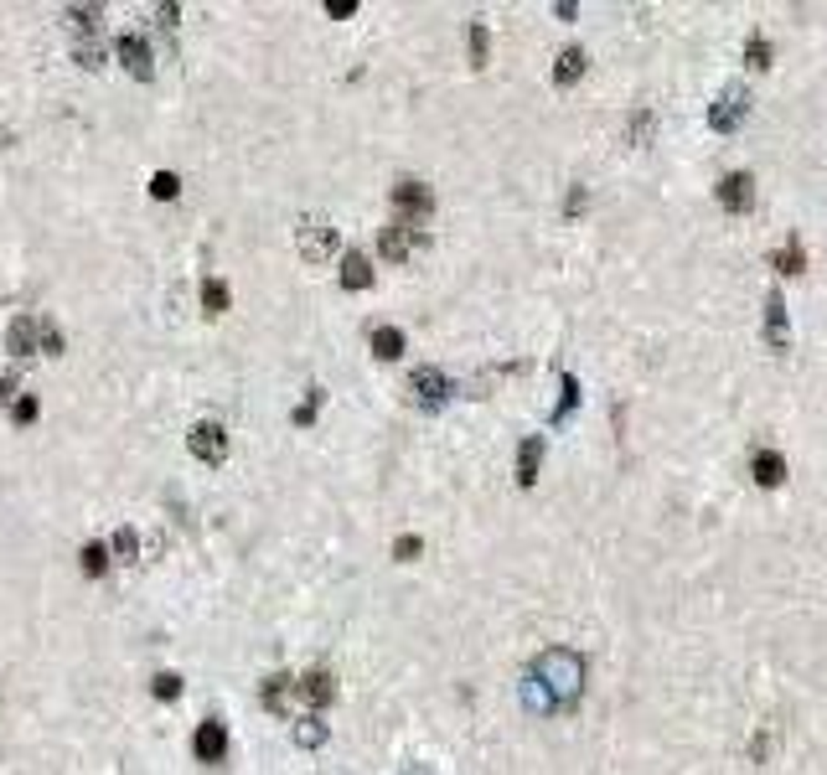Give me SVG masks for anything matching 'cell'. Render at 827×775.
Listing matches in <instances>:
<instances>
[{
	"label": "cell",
	"instance_id": "cell-1",
	"mask_svg": "<svg viewBox=\"0 0 827 775\" xmlns=\"http://www.w3.org/2000/svg\"><path fill=\"white\" fill-rule=\"evenodd\" d=\"M533 678L543 682V693L554 698V709H564V703H574L579 688H585V657L569 647H548L538 662H533Z\"/></svg>",
	"mask_w": 827,
	"mask_h": 775
},
{
	"label": "cell",
	"instance_id": "cell-2",
	"mask_svg": "<svg viewBox=\"0 0 827 775\" xmlns=\"http://www.w3.org/2000/svg\"><path fill=\"white\" fill-rule=\"evenodd\" d=\"M393 212H398V222H409V228H424L430 222V212H434V191L424 187V181H398L393 187Z\"/></svg>",
	"mask_w": 827,
	"mask_h": 775
},
{
	"label": "cell",
	"instance_id": "cell-3",
	"mask_svg": "<svg viewBox=\"0 0 827 775\" xmlns=\"http://www.w3.org/2000/svg\"><path fill=\"white\" fill-rule=\"evenodd\" d=\"M295 249H301L305 264H321L336 253V228L326 218H301L295 222Z\"/></svg>",
	"mask_w": 827,
	"mask_h": 775
},
{
	"label": "cell",
	"instance_id": "cell-4",
	"mask_svg": "<svg viewBox=\"0 0 827 775\" xmlns=\"http://www.w3.org/2000/svg\"><path fill=\"white\" fill-rule=\"evenodd\" d=\"M424 243H430V228H409V222H388L378 233V253L388 264H409V253L424 249Z\"/></svg>",
	"mask_w": 827,
	"mask_h": 775
},
{
	"label": "cell",
	"instance_id": "cell-5",
	"mask_svg": "<svg viewBox=\"0 0 827 775\" xmlns=\"http://www.w3.org/2000/svg\"><path fill=\"white\" fill-rule=\"evenodd\" d=\"M187 450L202 460V465H223V460H228V429L218 424V419H202V424H191Z\"/></svg>",
	"mask_w": 827,
	"mask_h": 775
},
{
	"label": "cell",
	"instance_id": "cell-6",
	"mask_svg": "<svg viewBox=\"0 0 827 775\" xmlns=\"http://www.w3.org/2000/svg\"><path fill=\"white\" fill-rule=\"evenodd\" d=\"M409 388H414V403H419V409H445V398L455 393V382H450L440 367H414Z\"/></svg>",
	"mask_w": 827,
	"mask_h": 775
},
{
	"label": "cell",
	"instance_id": "cell-7",
	"mask_svg": "<svg viewBox=\"0 0 827 775\" xmlns=\"http://www.w3.org/2000/svg\"><path fill=\"white\" fill-rule=\"evenodd\" d=\"M114 52H119V63L129 67V78H140V83H145L150 73H156V57H150V42H145L140 32H125Z\"/></svg>",
	"mask_w": 827,
	"mask_h": 775
},
{
	"label": "cell",
	"instance_id": "cell-8",
	"mask_svg": "<svg viewBox=\"0 0 827 775\" xmlns=\"http://www.w3.org/2000/svg\"><path fill=\"white\" fill-rule=\"evenodd\" d=\"M295 693H301L305 703H311V709H326V703L336 698V678L326 672V667H311V672H305V678L295 682Z\"/></svg>",
	"mask_w": 827,
	"mask_h": 775
},
{
	"label": "cell",
	"instance_id": "cell-9",
	"mask_svg": "<svg viewBox=\"0 0 827 775\" xmlns=\"http://www.w3.org/2000/svg\"><path fill=\"white\" fill-rule=\"evenodd\" d=\"M745 114H750V98L740 94V88H724V94H719V104L709 109V125H714V129H734Z\"/></svg>",
	"mask_w": 827,
	"mask_h": 775
},
{
	"label": "cell",
	"instance_id": "cell-10",
	"mask_svg": "<svg viewBox=\"0 0 827 775\" xmlns=\"http://www.w3.org/2000/svg\"><path fill=\"white\" fill-rule=\"evenodd\" d=\"M191 750H197V760H207V765H212V760H223L228 755V729L218 724V719H207V724L191 734Z\"/></svg>",
	"mask_w": 827,
	"mask_h": 775
},
{
	"label": "cell",
	"instance_id": "cell-11",
	"mask_svg": "<svg viewBox=\"0 0 827 775\" xmlns=\"http://www.w3.org/2000/svg\"><path fill=\"white\" fill-rule=\"evenodd\" d=\"M719 202L730 207V212H745L750 202H755V181H750V171H730L724 181H719Z\"/></svg>",
	"mask_w": 827,
	"mask_h": 775
},
{
	"label": "cell",
	"instance_id": "cell-12",
	"mask_svg": "<svg viewBox=\"0 0 827 775\" xmlns=\"http://www.w3.org/2000/svg\"><path fill=\"white\" fill-rule=\"evenodd\" d=\"M342 290H373V264L362 249L342 253Z\"/></svg>",
	"mask_w": 827,
	"mask_h": 775
},
{
	"label": "cell",
	"instance_id": "cell-13",
	"mask_svg": "<svg viewBox=\"0 0 827 775\" xmlns=\"http://www.w3.org/2000/svg\"><path fill=\"white\" fill-rule=\"evenodd\" d=\"M765 342H771L776 352H786V342H791V326H786V305H781V295L765 301Z\"/></svg>",
	"mask_w": 827,
	"mask_h": 775
},
{
	"label": "cell",
	"instance_id": "cell-14",
	"mask_svg": "<svg viewBox=\"0 0 827 775\" xmlns=\"http://www.w3.org/2000/svg\"><path fill=\"white\" fill-rule=\"evenodd\" d=\"M585 67H589L585 47H564V52H558V63H554V83H558V88H569V83L585 78Z\"/></svg>",
	"mask_w": 827,
	"mask_h": 775
},
{
	"label": "cell",
	"instance_id": "cell-15",
	"mask_svg": "<svg viewBox=\"0 0 827 775\" xmlns=\"http://www.w3.org/2000/svg\"><path fill=\"white\" fill-rule=\"evenodd\" d=\"M5 352H11V357H32V352H36V321L32 316L11 321V331H5Z\"/></svg>",
	"mask_w": 827,
	"mask_h": 775
},
{
	"label": "cell",
	"instance_id": "cell-16",
	"mask_svg": "<svg viewBox=\"0 0 827 775\" xmlns=\"http://www.w3.org/2000/svg\"><path fill=\"white\" fill-rule=\"evenodd\" d=\"M538 465H543V440L533 434V440H523V450H517V486H533V481H538Z\"/></svg>",
	"mask_w": 827,
	"mask_h": 775
},
{
	"label": "cell",
	"instance_id": "cell-17",
	"mask_svg": "<svg viewBox=\"0 0 827 775\" xmlns=\"http://www.w3.org/2000/svg\"><path fill=\"white\" fill-rule=\"evenodd\" d=\"M373 357H378V362H398V357H403V331H398V326H378V331H373Z\"/></svg>",
	"mask_w": 827,
	"mask_h": 775
},
{
	"label": "cell",
	"instance_id": "cell-18",
	"mask_svg": "<svg viewBox=\"0 0 827 775\" xmlns=\"http://www.w3.org/2000/svg\"><path fill=\"white\" fill-rule=\"evenodd\" d=\"M98 16H104V5H67V11H63V21L78 32V42L98 32Z\"/></svg>",
	"mask_w": 827,
	"mask_h": 775
},
{
	"label": "cell",
	"instance_id": "cell-19",
	"mask_svg": "<svg viewBox=\"0 0 827 775\" xmlns=\"http://www.w3.org/2000/svg\"><path fill=\"white\" fill-rule=\"evenodd\" d=\"M755 481H761V486H781V481H786V460H781L776 450H761V455H755Z\"/></svg>",
	"mask_w": 827,
	"mask_h": 775
},
{
	"label": "cell",
	"instance_id": "cell-20",
	"mask_svg": "<svg viewBox=\"0 0 827 775\" xmlns=\"http://www.w3.org/2000/svg\"><path fill=\"white\" fill-rule=\"evenodd\" d=\"M290 693H295V678H290V672H270V678H264V709H285Z\"/></svg>",
	"mask_w": 827,
	"mask_h": 775
},
{
	"label": "cell",
	"instance_id": "cell-21",
	"mask_svg": "<svg viewBox=\"0 0 827 775\" xmlns=\"http://www.w3.org/2000/svg\"><path fill=\"white\" fill-rule=\"evenodd\" d=\"M295 744H301V750H321V744H326V724H321L316 713L295 719Z\"/></svg>",
	"mask_w": 827,
	"mask_h": 775
},
{
	"label": "cell",
	"instance_id": "cell-22",
	"mask_svg": "<svg viewBox=\"0 0 827 775\" xmlns=\"http://www.w3.org/2000/svg\"><path fill=\"white\" fill-rule=\"evenodd\" d=\"M36 352H42V357H63V331H57L52 316L36 321Z\"/></svg>",
	"mask_w": 827,
	"mask_h": 775
},
{
	"label": "cell",
	"instance_id": "cell-23",
	"mask_svg": "<svg viewBox=\"0 0 827 775\" xmlns=\"http://www.w3.org/2000/svg\"><path fill=\"white\" fill-rule=\"evenodd\" d=\"M321 403H326V388H321V382H311V388H305V398H301V409L290 413V419H295V429L311 424V419L321 413Z\"/></svg>",
	"mask_w": 827,
	"mask_h": 775
},
{
	"label": "cell",
	"instance_id": "cell-24",
	"mask_svg": "<svg viewBox=\"0 0 827 775\" xmlns=\"http://www.w3.org/2000/svg\"><path fill=\"white\" fill-rule=\"evenodd\" d=\"M202 311H207V316H223V311H228V285H223V280H207V285H202Z\"/></svg>",
	"mask_w": 827,
	"mask_h": 775
},
{
	"label": "cell",
	"instance_id": "cell-25",
	"mask_svg": "<svg viewBox=\"0 0 827 775\" xmlns=\"http://www.w3.org/2000/svg\"><path fill=\"white\" fill-rule=\"evenodd\" d=\"M104 569H109V548H104V543H88V548H83V574L98 579Z\"/></svg>",
	"mask_w": 827,
	"mask_h": 775
},
{
	"label": "cell",
	"instance_id": "cell-26",
	"mask_svg": "<svg viewBox=\"0 0 827 775\" xmlns=\"http://www.w3.org/2000/svg\"><path fill=\"white\" fill-rule=\"evenodd\" d=\"M73 57H78V63H83V67H104V63H109V52L98 47L94 36H83L78 47H73Z\"/></svg>",
	"mask_w": 827,
	"mask_h": 775
},
{
	"label": "cell",
	"instance_id": "cell-27",
	"mask_svg": "<svg viewBox=\"0 0 827 775\" xmlns=\"http://www.w3.org/2000/svg\"><path fill=\"white\" fill-rule=\"evenodd\" d=\"M771 264H776L781 274H801V264H807V259H801V243H786V249H776V259H771Z\"/></svg>",
	"mask_w": 827,
	"mask_h": 775
},
{
	"label": "cell",
	"instance_id": "cell-28",
	"mask_svg": "<svg viewBox=\"0 0 827 775\" xmlns=\"http://www.w3.org/2000/svg\"><path fill=\"white\" fill-rule=\"evenodd\" d=\"M36 413H42V403H36L32 393H21L16 403H11V424H21V429H26V424H36Z\"/></svg>",
	"mask_w": 827,
	"mask_h": 775
},
{
	"label": "cell",
	"instance_id": "cell-29",
	"mask_svg": "<svg viewBox=\"0 0 827 775\" xmlns=\"http://www.w3.org/2000/svg\"><path fill=\"white\" fill-rule=\"evenodd\" d=\"M465 42H471V63H486V52H492V36H486V26H481V21H471V36H465Z\"/></svg>",
	"mask_w": 827,
	"mask_h": 775
},
{
	"label": "cell",
	"instance_id": "cell-30",
	"mask_svg": "<svg viewBox=\"0 0 827 775\" xmlns=\"http://www.w3.org/2000/svg\"><path fill=\"white\" fill-rule=\"evenodd\" d=\"M626 140H631V145H647V140H652V109H637V114H631Z\"/></svg>",
	"mask_w": 827,
	"mask_h": 775
},
{
	"label": "cell",
	"instance_id": "cell-31",
	"mask_svg": "<svg viewBox=\"0 0 827 775\" xmlns=\"http://www.w3.org/2000/svg\"><path fill=\"white\" fill-rule=\"evenodd\" d=\"M176 191H181V181H176L171 171H156V176H150V197H156V202H171Z\"/></svg>",
	"mask_w": 827,
	"mask_h": 775
},
{
	"label": "cell",
	"instance_id": "cell-32",
	"mask_svg": "<svg viewBox=\"0 0 827 775\" xmlns=\"http://www.w3.org/2000/svg\"><path fill=\"white\" fill-rule=\"evenodd\" d=\"M150 693H156L160 703H171V698H181V678H176V672H156V682H150Z\"/></svg>",
	"mask_w": 827,
	"mask_h": 775
},
{
	"label": "cell",
	"instance_id": "cell-33",
	"mask_svg": "<svg viewBox=\"0 0 827 775\" xmlns=\"http://www.w3.org/2000/svg\"><path fill=\"white\" fill-rule=\"evenodd\" d=\"M114 554L125 558V564L140 554V538H135V527H119V533H114Z\"/></svg>",
	"mask_w": 827,
	"mask_h": 775
},
{
	"label": "cell",
	"instance_id": "cell-34",
	"mask_svg": "<svg viewBox=\"0 0 827 775\" xmlns=\"http://www.w3.org/2000/svg\"><path fill=\"white\" fill-rule=\"evenodd\" d=\"M745 63H750V67H771V42H765V36H750Z\"/></svg>",
	"mask_w": 827,
	"mask_h": 775
},
{
	"label": "cell",
	"instance_id": "cell-35",
	"mask_svg": "<svg viewBox=\"0 0 827 775\" xmlns=\"http://www.w3.org/2000/svg\"><path fill=\"white\" fill-rule=\"evenodd\" d=\"M419 548H424V543L409 533V538H398V543H393V558H398V564H414V558H419Z\"/></svg>",
	"mask_w": 827,
	"mask_h": 775
},
{
	"label": "cell",
	"instance_id": "cell-36",
	"mask_svg": "<svg viewBox=\"0 0 827 775\" xmlns=\"http://www.w3.org/2000/svg\"><path fill=\"white\" fill-rule=\"evenodd\" d=\"M574 403H579V382L574 378H564V398H558V409H554V419H564V413L574 409Z\"/></svg>",
	"mask_w": 827,
	"mask_h": 775
},
{
	"label": "cell",
	"instance_id": "cell-37",
	"mask_svg": "<svg viewBox=\"0 0 827 775\" xmlns=\"http://www.w3.org/2000/svg\"><path fill=\"white\" fill-rule=\"evenodd\" d=\"M585 202H589V191H585V187H574V191H569V202H564V212H569V218H579V212H585Z\"/></svg>",
	"mask_w": 827,
	"mask_h": 775
},
{
	"label": "cell",
	"instance_id": "cell-38",
	"mask_svg": "<svg viewBox=\"0 0 827 775\" xmlns=\"http://www.w3.org/2000/svg\"><path fill=\"white\" fill-rule=\"evenodd\" d=\"M16 398H21V382L5 372V378H0V403H16Z\"/></svg>",
	"mask_w": 827,
	"mask_h": 775
},
{
	"label": "cell",
	"instance_id": "cell-39",
	"mask_svg": "<svg viewBox=\"0 0 827 775\" xmlns=\"http://www.w3.org/2000/svg\"><path fill=\"white\" fill-rule=\"evenodd\" d=\"M326 16H357V0H332Z\"/></svg>",
	"mask_w": 827,
	"mask_h": 775
},
{
	"label": "cell",
	"instance_id": "cell-40",
	"mask_svg": "<svg viewBox=\"0 0 827 775\" xmlns=\"http://www.w3.org/2000/svg\"><path fill=\"white\" fill-rule=\"evenodd\" d=\"M156 16H160V26H171V32H176V5H171V0H166V5H156Z\"/></svg>",
	"mask_w": 827,
	"mask_h": 775
},
{
	"label": "cell",
	"instance_id": "cell-41",
	"mask_svg": "<svg viewBox=\"0 0 827 775\" xmlns=\"http://www.w3.org/2000/svg\"><path fill=\"white\" fill-rule=\"evenodd\" d=\"M0 150H11V129L0 125Z\"/></svg>",
	"mask_w": 827,
	"mask_h": 775
},
{
	"label": "cell",
	"instance_id": "cell-42",
	"mask_svg": "<svg viewBox=\"0 0 827 775\" xmlns=\"http://www.w3.org/2000/svg\"><path fill=\"white\" fill-rule=\"evenodd\" d=\"M403 775H434V770H424V765H414V770H403Z\"/></svg>",
	"mask_w": 827,
	"mask_h": 775
}]
</instances>
